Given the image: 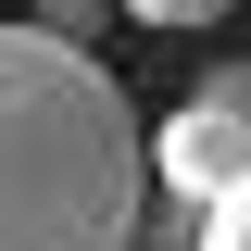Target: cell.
Returning <instances> with one entry per match:
<instances>
[{
  "instance_id": "obj_1",
  "label": "cell",
  "mask_w": 251,
  "mask_h": 251,
  "mask_svg": "<svg viewBox=\"0 0 251 251\" xmlns=\"http://www.w3.org/2000/svg\"><path fill=\"white\" fill-rule=\"evenodd\" d=\"M151 201V138L100 75V50L0 25V251H138Z\"/></svg>"
},
{
  "instance_id": "obj_2",
  "label": "cell",
  "mask_w": 251,
  "mask_h": 251,
  "mask_svg": "<svg viewBox=\"0 0 251 251\" xmlns=\"http://www.w3.org/2000/svg\"><path fill=\"white\" fill-rule=\"evenodd\" d=\"M151 176H163L176 214H214L226 188H251V50L214 63V75L151 126Z\"/></svg>"
},
{
  "instance_id": "obj_3",
  "label": "cell",
  "mask_w": 251,
  "mask_h": 251,
  "mask_svg": "<svg viewBox=\"0 0 251 251\" xmlns=\"http://www.w3.org/2000/svg\"><path fill=\"white\" fill-rule=\"evenodd\" d=\"M188 251H251V188H226L214 214H188Z\"/></svg>"
},
{
  "instance_id": "obj_4",
  "label": "cell",
  "mask_w": 251,
  "mask_h": 251,
  "mask_svg": "<svg viewBox=\"0 0 251 251\" xmlns=\"http://www.w3.org/2000/svg\"><path fill=\"white\" fill-rule=\"evenodd\" d=\"M100 13H113V0H25V25H50V38H75V50L100 38Z\"/></svg>"
},
{
  "instance_id": "obj_5",
  "label": "cell",
  "mask_w": 251,
  "mask_h": 251,
  "mask_svg": "<svg viewBox=\"0 0 251 251\" xmlns=\"http://www.w3.org/2000/svg\"><path fill=\"white\" fill-rule=\"evenodd\" d=\"M126 13H138V25H214L226 0H126Z\"/></svg>"
}]
</instances>
